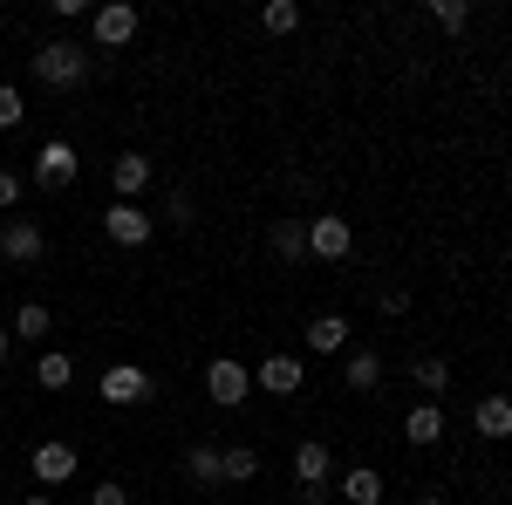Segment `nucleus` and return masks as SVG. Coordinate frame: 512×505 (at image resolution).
Segmentation results:
<instances>
[{
    "label": "nucleus",
    "mask_w": 512,
    "mask_h": 505,
    "mask_svg": "<svg viewBox=\"0 0 512 505\" xmlns=\"http://www.w3.org/2000/svg\"><path fill=\"white\" fill-rule=\"evenodd\" d=\"M192 219H198L192 192H171V198H164V226H171V233H185V226H192Z\"/></svg>",
    "instance_id": "a878e982"
},
{
    "label": "nucleus",
    "mask_w": 512,
    "mask_h": 505,
    "mask_svg": "<svg viewBox=\"0 0 512 505\" xmlns=\"http://www.w3.org/2000/svg\"><path fill=\"white\" fill-rule=\"evenodd\" d=\"M103 233H110V246H130V253H137V246H151V239H158V219H151V212H144V205H110V212H103Z\"/></svg>",
    "instance_id": "20e7f679"
},
{
    "label": "nucleus",
    "mask_w": 512,
    "mask_h": 505,
    "mask_svg": "<svg viewBox=\"0 0 512 505\" xmlns=\"http://www.w3.org/2000/svg\"><path fill=\"white\" fill-rule=\"evenodd\" d=\"M205 396H212L219 410H239V403L253 396V369L233 362V355H212V362H205Z\"/></svg>",
    "instance_id": "7ed1b4c3"
},
{
    "label": "nucleus",
    "mask_w": 512,
    "mask_h": 505,
    "mask_svg": "<svg viewBox=\"0 0 512 505\" xmlns=\"http://www.w3.org/2000/svg\"><path fill=\"white\" fill-rule=\"evenodd\" d=\"M260 28H267V35H294V28H301V0H267V7H260Z\"/></svg>",
    "instance_id": "5701e85b"
},
{
    "label": "nucleus",
    "mask_w": 512,
    "mask_h": 505,
    "mask_svg": "<svg viewBox=\"0 0 512 505\" xmlns=\"http://www.w3.org/2000/svg\"><path fill=\"white\" fill-rule=\"evenodd\" d=\"M35 383H41V389H55V396H62V389L76 383V362H69V355H62V349H41V362H35Z\"/></svg>",
    "instance_id": "aec40b11"
},
{
    "label": "nucleus",
    "mask_w": 512,
    "mask_h": 505,
    "mask_svg": "<svg viewBox=\"0 0 512 505\" xmlns=\"http://www.w3.org/2000/svg\"><path fill=\"white\" fill-rule=\"evenodd\" d=\"M151 178H158V171H151V157H144V151H123L117 164H110V185H117L123 205H137V192H151Z\"/></svg>",
    "instance_id": "9d476101"
},
{
    "label": "nucleus",
    "mask_w": 512,
    "mask_h": 505,
    "mask_svg": "<svg viewBox=\"0 0 512 505\" xmlns=\"http://www.w3.org/2000/svg\"><path fill=\"white\" fill-rule=\"evenodd\" d=\"M35 82L41 89H82L89 82V55L76 41H41L35 48Z\"/></svg>",
    "instance_id": "f257e3e1"
},
{
    "label": "nucleus",
    "mask_w": 512,
    "mask_h": 505,
    "mask_svg": "<svg viewBox=\"0 0 512 505\" xmlns=\"http://www.w3.org/2000/svg\"><path fill=\"white\" fill-rule=\"evenodd\" d=\"M48 328H55L48 301H21V308H14V328H7V335H14V342H48Z\"/></svg>",
    "instance_id": "dca6fc26"
},
{
    "label": "nucleus",
    "mask_w": 512,
    "mask_h": 505,
    "mask_svg": "<svg viewBox=\"0 0 512 505\" xmlns=\"http://www.w3.org/2000/svg\"><path fill=\"white\" fill-rule=\"evenodd\" d=\"M185 478H192V485H219V451H212V444H192V451H185Z\"/></svg>",
    "instance_id": "b1692460"
},
{
    "label": "nucleus",
    "mask_w": 512,
    "mask_h": 505,
    "mask_svg": "<svg viewBox=\"0 0 512 505\" xmlns=\"http://www.w3.org/2000/svg\"><path fill=\"white\" fill-rule=\"evenodd\" d=\"M96 389H103V403H151V376L137 369V362H110L103 376H96Z\"/></svg>",
    "instance_id": "6e6552de"
},
{
    "label": "nucleus",
    "mask_w": 512,
    "mask_h": 505,
    "mask_svg": "<svg viewBox=\"0 0 512 505\" xmlns=\"http://www.w3.org/2000/svg\"><path fill=\"white\" fill-rule=\"evenodd\" d=\"M28 465H35V485L41 492H62V485H69V478H76V444H62V437H48V444H35V458H28Z\"/></svg>",
    "instance_id": "423d86ee"
},
{
    "label": "nucleus",
    "mask_w": 512,
    "mask_h": 505,
    "mask_svg": "<svg viewBox=\"0 0 512 505\" xmlns=\"http://www.w3.org/2000/svg\"><path fill=\"white\" fill-rule=\"evenodd\" d=\"M76 171H82V157L69 137H48L35 151V171H28V185H41V192H62V185H76Z\"/></svg>",
    "instance_id": "f03ea898"
},
{
    "label": "nucleus",
    "mask_w": 512,
    "mask_h": 505,
    "mask_svg": "<svg viewBox=\"0 0 512 505\" xmlns=\"http://www.w3.org/2000/svg\"><path fill=\"white\" fill-rule=\"evenodd\" d=\"M7 349H14V335H7V328H0V362H7Z\"/></svg>",
    "instance_id": "473e14b6"
},
{
    "label": "nucleus",
    "mask_w": 512,
    "mask_h": 505,
    "mask_svg": "<svg viewBox=\"0 0 512 505\" xmlns=\"http://www.w3.org/2000/svg\"><path fill=\"white\" fill-rule=\"evenodd\" d=\"M376 308H383V314H410V287H383Z\"/></svg>",
    "instance_id": "c85d7f7f"
},
{
    "label": "nucleus",
    "mask_w": 512,
    "mask_h": 505,
    "mask_svg": "<svg viewBox=\"0 0 512 505\" xmlns=\"http://www.w3.org/2000/svg\"><path fill=\"white\" fill-rule=\"evenodd\" d=\"M294 478L301 485H328V444L321 437H301L294 444Z\"/></svg>",
    "instance_id": "a211bd4d"
},
{
    "label": "nucleus",
    "mask_w": 512,
    "mask_h": 505,
    "mask_svg": "<svg viewBox=\"0 0 512 505\" xmlns=\"http://www.w3.org/2000/svg\"><path fill=\"white\" fill-rule=\"evenodd\" d=\"M21 192H28V178H21V171H0V212H14Z\"/></svg>",
    "instance_id": "cd10ccee"
},
{
    "label": "nucleus",
    "mask_w": 512,
    "mask_h": 505,
    "mask_svg": "<svg viewBox=\"0 0 512 505\" xmlns=\"http://www.w3.org/2000/svg\"><path fill=\"white\" fill-rule=\"evenodd\" d=\"M349 253H355V226L342 219V212L308 219V260H349Z\"/></svg>",
    "instance_id": "39448f33"
},
{
    "label": "nucleus",
    "mask_w": 512,
    "mask_h": 505,
    "mask_svg": "<svg viewBox=\"0 0 512 505\" xmlns=\"http://www.w3.org/2000/svg\"><path fill=\"white\" fill-rule=\"evenodd\" d=\"M89 505H130V492H123L117 478H103V485H96V492H89Z\"/></svg>",
    "instance_id": "c756f323"
},
{
    "label": "nucleus",
    "mask_w": 512,
    "mask_h": 505,
    "mask_svg": "<svg viewBox=\"0 0 512 505\" xmlns=\"http://www.w3.org/2000/svg\"><path fill=\"white\" fill-rule=\"evenodd\" d=\"M472 430L478 437H512V396H478Z\"/></svg>",
    "instance_id": "4468645a"
},
{
    "label": "nucleus",
    "mask_w": 512,
    "mask_h": 505,
    "mask_svg": "<svg viewBox=\"0 0 512 505\" xmlns=\"http://www.w3.org/2000/svg\"><path fill=\"white\" fill-rule=\"evenodd\" d=\"M342 505H383V471H369V465L342 471Z\"/></svg>",
    "instance_id": "6ab92c4d"
},
{
    "label": "nucleus",
    "mask_w": 512,
    "mask_h": 505,
    "mask_svg": "<svg viewBox=\"0 0 512 505\" xmlns=\"http://www.w3.org/2000/svg\"><path fill=\"white\" fill-rule=\"evenodd\" d=\"M410 383L424 389V396H444V389H451V369H444V355H417V362H410Z\"/></svg>",
    "instance_id": "412c9836"
},
{
    "label": "nucleus",
    "mask_w": 512,
    "mask_h": 505,
    "mask_svg": "<svg viewBox=\"0 0 512 505\" xmlns=\"http://www.w3.org/2000/svg\"><path fill=\"white\" fill-rule=\"evenodd\" d=\"M506 267H512V246H506Z\"/></svg>",
    "instance_id": "72a5a7b5"
},
{
    "label": "nucleus",
    "mask_w": 512,
    "mask_h": 505,
    "mask_svg": "<svg viewBox=\"0 0 512 505\" xmlns=\"http://www.w3.org/2000/svg\"><path fill=\"white\" fill-rule=\"evenodd\" d=\"M267 246H274V260L301 267V260H308V219H274V226H267Z\"/></svg>",
    "instance_id": "f8f14e48"
},
{
    "label": "nucleus",
    "mask_w": 512,
    "mask_h": 505,
    "mask_svg": "<svg viewBox=\"0 0 512 505\" xmlns=\"http://www.w3.org/2000/svg\"><path fill=\"white\" fill-rule=\"evenodd\" d=\"M89 35H96V48H123V41H137V7H130V0L96 7V14H89Z\"/></svg>",
    "instance_id": "1a4fd4ad"
},
{
    "label": "nucleus",
    "mask_w": 512,
    "mask_h": 505,
    "mask_svg": "<svg viewBox=\"0 0 512 505\" xmlns=\"http://www.w3.org/2000/svg\"><path fill=\"white\" fill-rule=\"evenodd\" d=\"M403 437H410V444H424V451L444 444V410H437V403H417V410L403 417Z\"/></svg>",
    "instance_id": "f3484780"
},
{
    "label": "nucleus",
    "mask_w": 512,
    "mask_h": 505,
    "mask_svg": "<svg viewBox=\"0 0 512 505\" xmlns=\"http://www.w3.org/2000/svg\"><path fill=\"white\" fill-rule=\"evenodd\" d=\"M342 383H349L355 396H376V389H383V355H376V349H349V362H342Z\"/></svg>",
    "instance_id": "ddd939ff"
},
{
    "label": "nucleus",
    "mask_w": 512,
    "mask_h": 505,
    "mask_svg": "<svg viewBox=\"0 0 512 505\" xmlns=\"http://www.w3.org/2000/svg\"><path fill=\"white\" fill-rule=\"evenodd\" d=\"M21 117H28L21 89H14V82H0V130H21Z\"/></svg>",
    "instance_id": "bb28decb"
},
{
    "label": "nucleus",
    "mask_w": 512,
    "mask_h": 505,
    "mask_svg": "<svg viewBox=\"0 0 512 505\" xmlns=\"http://www.w3.org/2000/svg\"><path fill=\"white\" fill-rule=\"evenodd\" d=\"M308 349L315 355H342L349 349V321H342V314H315V321H308Z\"/></svg>",
    "instance_id": "2eb2a0df"
},
{
    "label": "nucleus",
    "mask_w": 512,
    "mask_h": 505,
    "mask_svg": "<svg viewBox=\"0 0 512 505\" xmlns=\"http://www.w3.org/2000/svg\"><path fill=\"white\" fill-rule=\"evenodd\" d=\"M219 478H226V485H246V478H260V451H253V444H233V451H219Z\"/></svg>",
    "instance_id": "4be33fe9"
},
{
    "label": "nucleus",
    "mask_w": 512,
    "mask_h": 505,
    "mask_svg": "<svg viewBox=\"0 0 512 505\" xmlns=\"http://www.w3.org/2000/svg\"><path fill=\"white\" fill-rule=\"evenodd\" d=\"M431 21L444 35H465V28H472V7H465V0H431Z\"/></svg>",
    "instance_id": "393cba45"
},
{
    "label": "nucleus",
    "mask_w": 512,
    "mask_h": 505,
    "mask_svg": "<svg viewBox=\"0 0 512 505\" xmlns=\"http://www.w3.org/2000/svg\"><path fill=\"white\" fill-rule=\"evenodd\" d=\"M417 505H444V492H417Z\"/></svg>",
    "instance_id": "7c9ffc66"
},
{
    "label": "nucleus",
    "mask_w": 512,
    "mask_h": 505,
    "mask_svg": "<svg viewBox=\"0 0 512 505\" xmlns=\"http://www.w3.org/2000/svg\"><path fill=\"white\" fill-rule=\"evenodd\" d=\"M41 253H48V233H41L35 219H7L0 226V260L7 267H35Z\"/></svg>",
    "instance_id": "0eeeda50"
},
{
    "label": "nucleus",
    "mask_w": 512,
    "mask_h": 505,
    "mask_svg": "<svg viewBox=\"0 0 512 505\" xmlns=\"http://www.w3.org/2000/svg\"><path fill=\"white\" fill-rule=\"evenodd\" d=\"M21 505H55V499H48V492H28V499H21Z\"/></svg>",
    "instance_id": "2f4dec72"
},
{
    "label": "nucleus",
    "mask_w": 512,
    "mask_h": 505,
    "mask_svg": "<svg viewBox=\"0 0 512 505\" xmlns=\"http://www.w3.org/2000/svg\"><path fill=\"white\" fill-rule=\"evenodd\" d=\"M253 389H267V396H301V355H267V362L253 369Z\"/></svg>",
    "instance_id": "9b49d317"
}]
</instances>
